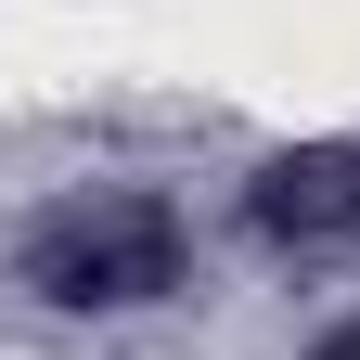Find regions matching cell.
<instances>
[{"instance_id":"6da1fadb","label":"cell","mask_w":360,"mask_h":360,"mask_svg":"<svg viewBox=\"0 0 360 360\" xmlns=\"http://www.w3.org/2000/svg\"><path fill=\"white\" fill-rule=\"evenodd\" d=\"M26 283H39V309H142L180 283V232L155 193H90L65 219H39Z\"/></svg>"},{"instance_id":"7a4b0ae2","label":"cell","mask_w":360,"mask_h":360,"mask_svg":"<svg viewBox=\"0 0 360 360\" xmlns=\"http://www.w3.org/2000/svg\"><path fill=\"white\" fill-rule=\"evenodd\" d=\"M245 219L270 245H347L360 232V142H309V155H270L245 180Z\"/></svg>"},{"instance_id":"3957f363","label":"cell","mask_w":360,"mask_h":360,"mask_svg":"<svg viewBox=\"0 0 360 360\" xmlns=\"http://www.w3.org/2000/svg\"><path fill=\"white\" fill-rule=\"evenodd\" d=\"M309 360H360V335H322V347H309Z\"/></svg>"}]
</instances>
